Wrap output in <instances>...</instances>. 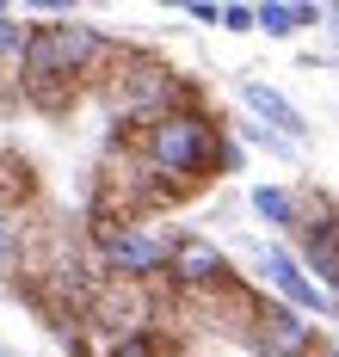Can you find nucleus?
Segmentation results:
<instances>
[{
    "mask_svg": "<svg viewBox=\"0 0 339 357\" xmlns=\"http://www.w3.org/2000/svg\"><path fill=\"white\" fill-rule=\"evenodd\" d=\"M105 357H167V345H160V333H123V339H112Z\"/></svg>",
    "mask_w": 339,
    "mask_h": 357,
    "instance_id": "14",
    "label": "nucleus"
},
{
    "mask_svg": "<svg viewBox=\"0 0 339 357\" xmlns=\"http://www.w3.org/2000/svg\"><path fill=\"white\" fill-rule=\"evenodd\" d=\"M105 99L123 123H154V117H167V111L191 105V86L179 74L167 68V62H154V56H117V74H105Z\"/></svg>",
    "mask_w": 339,
    "mask_h": 357,
    "instance_id": "3",
    "label": "nucleus"
},
{
    "mask_svg": "<svg viewBox=\"0 0 339 357\" xmlns=\"http://www.w3.org/2000/svg\"><path fill=\"white\" fill-rule=\"evenodd\" d=\"M241 105L253 111V117H259L271 136H284L290 148H296V142H308V117H302V111L290 105V99H284L278 86H265V80H241Z\"/></svg>",
    "mask_w": 339,
    "mask_h": 357,
    "instance_id": "8",
    "label": "nucleus"
},
{
    "mask_svg": "<svg viewBox=\"0 0 339 357\" xmlns=\"http://www.w3.org/2000/svg\"><path fill=\"white\" fill-rule=\"evenodd\" d=\"M167 234H149L136 222H99V259H105V278L123 284H149L167 271Z\"/></svg>",
    "mask_w": 339,
    "mask_h": 357,
    "instance_id": "4",
    "label": "nucleus"
},
{
    "mask_svg": "<svg viewBox=\"0 0 339 357\" xmlns=\"http://www.w3.org/2000/svg\"><path fill=\"white\" fill-rule=\"evenodd\" d=\"M186 13L197 19V25H223V6H210V0H191Z\"/></svg>",
    "mask_w": 339,
    "mask_h": 357,
    "instance_id": "18",
    "label": "nucleus"
},
{
    "mask_svg": "<svg viewBox=\"0 0 339 357\" xmlns=\"http://www.w3.org/2000/svg\"><path fill=\"white\" fill-rule=\"evenodd\" d=\"M253 215H265L271 228H296V191H284V185H253Z\"/></svg>",
    "mask_w": 339,
    "mask_h": 357,
    "instance_id": "12",
    "label": "nucleus"
},
{
    "mask_svg": "<svg viewBox=\"0 0 339 357\" xmlns=\"http://www.w3.org/2000/svg\"><path fill=\"white\" fill-rule=\"evenodd\" d=\"M112 56V43L80 25V19H62V25H31L25 37V56H19V80L38 105H62L80 80H93V68Z\"/></svg>",
    "mask_w": 339,
    "mask_h": 357,
    "instance_id": "2",
    "label": "nucleus"
},
{
    "mask_svg": "<svg viewBox=\"0 0 339 357\" xmlns=\"http://www.w3.org/2000/svg\"><path fill=\"white\" fill-rule=\"evenodd\" d=\"M333 31H339V6H333Z\"/></svg>",
    "mask_w": 339,
    "mask_h": 357,
    "instance_id": "19",
    "label": "nucleus"
},
{
    "mask_svg": "<svg viewBox=\"0 0 339 357\" xmlns=\"http://www.w3.org/2000/svg\"><path fill=\"white\" fill-rule=\"evenodd\" d=\"M86 314H93V326H112L117 339H123V333H142V321H149V296H142V284L105 278V284L86 296Z\"/></svg>",
    "mask_w": 339,
    "mask_h": 357,
    "instance_id": "7",
    "label": "nucleus"
},
{
    "mask_svg": "<svg viewBox=\"0 0 339 357\" xmlns=\"http://www.w3.org/2000/svg\"><path fill=\"white\" fill-rule=\"evenodd\" d=\"M247 142H259V148H271V154H290V142L284 136H271L265 123H247Z\"/></svg>",
    "mask_w": 339,
    "mask_h": 357,
    "instance_id": "16",
    "label": "nucleus"
},
{
    "mask_svg": "<svg viewBox=\"0 0 339 357\" xmlns=\"http://www.w3.org/2000/svg\"><path fill=\"white\" fill-rule=\"evenodd\" d=\"M25 37H31V25H19L13 13H0V74L19 68V56H25Z\"/></svg>",
    "mask_w": 339,
    "mask_h": 357,
    "instance_id": "13",
    "label": "nucleus"
},
{
    "mask_svg": "<svg viewBox=\"0 0 339 357\" xmlns=\"http://www.w3.org/2000/svg\"><path fill=\"white\" fill-rule=\"evenodd\" d=\"M223 130H216V117L204 105H179L167 111V117H154L136 130V154H142V167H149L160 185H173V191H186V185H204V178L223 173Z\"/></svg>",
    "mask_w": 339,
    "mask_h": 357,
    "instance_id": "1",
    "label": "nucleus"
},
{
    "mask_svg": "<svg viewBox=\"0 0 339 357\" xmlns=\"http://www.w3.org/2000/svg\"><path fill=\"white\" fill-rule=\"evenodd\" d=\"M223 31H253V6H223Z\"/></svg>",
    "mask_w": 339,
    "mask_h": 357,
    "instance_id": "17",
    "label": "nucleus"
},
{
    "mask_svg": "<svg viewBox=\"0 0 339 357\" xmlns=\"http://www.w3.org/2000/svg\"><path fill=\"white\" fill-rule=\"evenodd\" d=\"M0 265H19V215L0 210Z\"/></svg>",
    "mask_w": 339,
    "mask_h": 357,
    "instance_id": "15",
    "label": "nucleus"
},
{
    "mask_svg": "<svg viewBox=\"0 0 339 357\" xmlns=\"http://www.w3.org/2000/svg\"><path fill=\"white\" fill-rule=\"evenodd\" d=\"M259 271L278 284L284 308H296V314H321V308H327V296L315 289V278H308V271H302V265H296L284 247H265V252H259Z\"/></svg>",
    "mask_w": 339,
    "mask_h": 357,
    "instance_id": "9",
    "label": "nucleus"
},
{
    "mask_svg": "<svg viewBox=\"0 0 339 357\" xmlns=\"http://www.w3.org/2000/svg\"><path fill=\"white\" fill-rule=\"evenodd\" d=\"M302 265L315 271V289H339V210L302 228Z\"/></svg>",
    "mask_w": 339,
    "mask_h": 357,
    "instance_id": "10",
    "label": "nucleus"
},
{
    "mask_svg": "<svg viewBox=\"0 0 339 357\" xmlns=\"http://www.w3.org/2000/svg\"><path fill=\"white\" fill-rule=\"evenodd\" d=\"M167 278L191 296H216V289L234 284V271H228V252L216 241H204V234H173V247H167Z\"/></svg>",
    "mask_w": 339,
    "mask_h": 357,
    "instance_id": "5",
    "label": "nucleus"
},
{
    "mask_svg": "<svg viewBox=\"0 0 339 357\" xmlns=\"http://www.w3.org/2000/svg\"><path fill=\"white\" fill-rule=\"evenodd\" d=\"M253 345L259 357H308L321 345V333L308 314L284 308V302H253Z\"/></svg>",
    "mask_w": 339,
    "mask_h": 357,
    "instance_id": "6",
    "label": "nucleus"
},
{
    "mask_svg": "<svg viewBox=\"0 0 339 357\" xmlns=\"http://www.w3.org/2000/svg\"><path fill=\"white\" fill-rule=\"evenodd\" d=\"M315 19H321V6H296V0H265V6H253V25L271 31V37H296Z\"/></svg>",
    "mask_w": 339,
    "mask_h": 357,
    "instance_id": "11",
    "label": "nucleus"
}]
</instances>
